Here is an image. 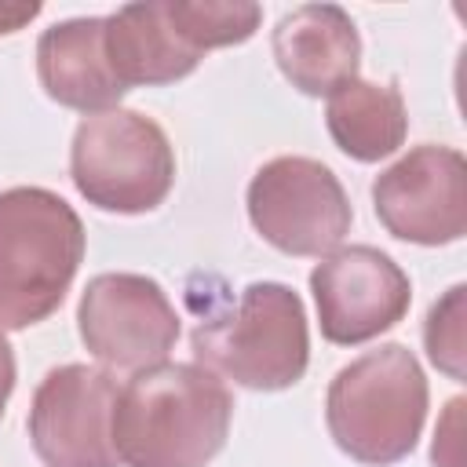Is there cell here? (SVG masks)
Returning a JSON list of instances; mask_svg holds the SVG:
<instances>
[{"label":"cell","instance_id":"cell-1","mask_svg":"<svg viewBox=\"0 0 467 467\" xmlns=\"http://www.w3.org/2000/svg\"><path fill=\"white\" fill-rule=\"evenodd\" d=\"M226 383L182 361L139 368L113 405V449L124 467H208L230 434Z\"/></svg>","mask_w":467,"mask_h":467},{"label":"cell","instance_id":"cell-2","mask_svg":"<svg viewBox=\"0 0 467 467\" xmlns=\"http://www.w3.org/2000/svg\"><path fill=\"white\" fill-rule=\"evenodd\" d=\"M84 263V223L44 186L0 190V332L51 317Z\"/></svg>","mask_w":467,"mask_h":467},{"label":"cell","instance_id":"cell-3","mask_svg":"<svg viewBox=\"0 0 467 467\" xmlns=\"http://www.w3.org/2000/svg\"><path fill=\"white\" fill-rule=\"evenodd\" d=\"M427 376L401 343H383L343 365L325 394V423L339 452L365 467L401 463L427 420Z\"/></svg>","mask_w":467,"mask_h":467},{"label":"cell","instance_id":"cell-4","mask_svg":"<svg viewBox=\"0 0 467 467\" xmlns=\"http://www.w3.org/2000/svg\"><path fill=\"white\" fill-rule=\"evenodd\" d=\"M201 368L248 390H288L310 365V332L299 292L252 281L223 310L201 314L190 336Z\"/></svg>","mask_w":467,"mask_h":467},{"label":"cell","instance_id":"cell-5","mask_svg":"<svg viewBox=\"0 0 467 467\" xmlns=\"http://www.w3.org/2000/svg\"><path fill=\"white\" fill-rule=\"evenodd\" d=\"M69 179L88 204L117 215H142L171 193L175 153L157 120L117 106L77 124Z\"/></svg>","mask_w":467,"mask_h":467},{"label":"cell","instance_id":"cell-6","mask_svg":"<svg viewBox=\"0 0 467 467\" xmlns=\"http://www.w3.org/2000/svg\"><path fill=\"white\" fill-rule=\"evenodd\" d=\"M255 234L285 255L325 259L350 234V201L336 171L314 157H274L248 182Z\"/></svg>","mask_w":467,"mask_h":467},{"label":"cell","instance_id":"cell-7","mask_svg":"<svg viewBox=\"0 0 467 467\" xmlns=\"http://www.w3.org/2000/svg\"><path fill=\"white\" fill-rule=\"evenodd\" d=\"M77 332L102 365L139 372L171 354L179 314L146 274H95L77 303Z\"/></svg>","mask_w":467,"mask_h":467},{"label":"cell","instance_id":"cell-8","mask_svg":"<svg viewBox=\"0 0 467 467\" xmlns=\"http://www.w3.org/2000/svg\"><path fill=\"white\" fill-rule=\"evenodd\" d=\"M117 376L95 365L51 368L29 405V441L44 467H120L113 449Z\"/></svg>","mask_w":467,"mask_h":467},{"label":"cell","instance_id":"cell-9","mask_svg":"<svg viewBox=\"0 0 467 467\" xmlns=\"http://www.w3.org/2000/svg\"><path fill=\"white\" fill-rule=\"evenodd\" d=\"M372 208L398 241L438 248L467 234V161L452 146H416L372 182Z\"/></svg>","mask_w":467,"mask_h":467},{"label":"cell","instance_id":"cell-10","mask_svg":"<svg viewBox=\"0 0 467 467\" xmlns=\"http://www.w3.org/2000/svg\"><path fill=\"white\" fill-rule=\"evenodd\" d=\"M321 336L336 347H358L394 328L412 303L409 274L372 244L328 252L310 270Z\"/></svg>","mask_w":467,"mask_h":467},{"label":"cell","instance_id":"cell-11","mask_svg":"<svg viewBox=\"0 0 467 467\" xmlns=\"http://www.w3.org/2000/svg\"><path fill=\"white\" fill-rule=\"evenodd\" d=\"M281 77L303 95H332L358 77L361 36L339 4H299L270 36Z\"/></svg>","mask_w":467,"mask_h":467},{"label":"cell","instance_id":"cell-12","mask_svg":"<svg viewBox=\"0 0 467 467\" xmlns=\"http://www.w3.org/2000/svg\"><path fill=\"white\" fill-rule=\"evenodd\" d=\"M106 18H66L40 33L36 40V77L51 102L80 113H106L117 109L120 95L128 91L102 47Z\"/></svg>","mask_w":467,"mask_h":467},{"label":"cell","instance_id":"cell-13","mask_svg":"<svg viewBox=\"0 0 467 467\" xmlns=\"http://www.w3.org/2000/svg\"><path fill=\"white\" fill-rule=\"evenodd\" d=\"M102 47H106V62L113 77L124 88L175 84L190 77L201 62V51H193L168 22L164 0L124 4L113 15H106Z\"/></svg>","mask_w":467,"mask_h":467},{"label":"cell","instance_id":"cell-14","mask_svg":"<svg viewBox=\"0 0 467 467\" xmlns=\"http://www.w3.org/2000/svg\"><path fill=\"white\" fill-rule=\"evenodd\" d=\"M325 124L332 142L350 161L376 164L405 142L409 113L398 84H372L354 77L328 95Z\"/></svg>","mask_w":467,"mask_h":467},{"label":"cell","instance_id":"cell-15","mask_svg":"<svg viewBox=\"0 0 467 467\" xmlns=\"http://www.w3.org/2000/svg\"><path fill=\"white\" fill-rule=\"evenodd\" d=\"M168 22L193 51L234 47L255 36L263 7L248 0H164Z\"/></svg>","mask_w":467,"mask_h":467},{"label":"cell","instance_id":"cell-16","mask_svg":"<svg viewBox=\"0 0 467 467\" xmlns=\"http://www.w3.org/2000/svg\"><path fill=\"white\" fill-rule=\"evenodd\" d=\"M463 299H467V285H452L431 310L423 321V347L427 358L438 372H445L449 379L463 383L467 376V339H463Z\"/></svg>","mask_w":467,"mask_h":467},{"label":"cell","instance_id":"cell-17","mask_svg":"<svg viewBox=\"0 0 467 467\" xmlns=\"http://www.w3.org/2000/svg\"><path fill=\"white\" fill-rule=\"evenodd\" d=\"M460 416H463V398H452L445 405V416L434 431V445H431V463L434 467H463V452H460Z\"/></svg>","mask_w":467,"mask_h":467},{"label":"cell","instance_id":"cell-18","mask_svg":"<svg viewBox=\"0 0 467 467\" xmlns=\"http://www.w3.org/2000/svg\"><path fill=\"white\" fill-rule=\"evenodd\" d=\"M40 15V4H0V36L18 33Z\"/></svg>","mask_w":467,"mask_h":467},{"label":"cell","instance_id":"cell-19","mask_svg":"<svg viewBox=\"0 0 467 467\" xmlns=\"http://www.w3.org/2000/svg\"><path fill=\"white\" fill-rule=\"evenodd\" d=\"M11 390H15V350H11V343H7L4 332H0V416H4V409H7Z\"/></svg>","mask_w":467,"mask_h":467}]
</instances>
